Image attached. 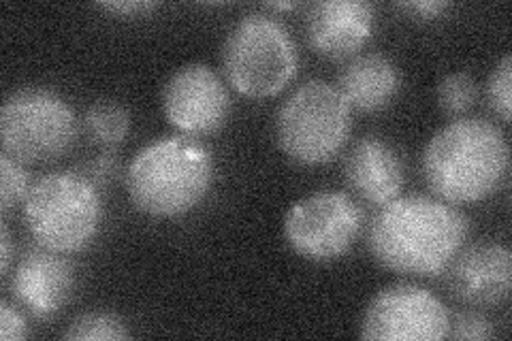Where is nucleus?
Returning a JSON list of instances; mask_svg holds the SVG:
<instances>
[{"label": "nucleus", "instance_id": "2", "mask_svg": "<svg viewBox=\"0 0 512 341\" xmlns=\"http://www.w3.org/2000/svg\"><path fill=\"white\" fill-rule=\"evenodd\" d=\"M510 150L498 126L480 118H461L429 139L423 177L444 203L468 205L489 199L506 180Z\"/></svg>", "mask_w": 512, "mask_h": 341}, {"label": "nucleus", "instance_id": "25", "mask_svg": "<svg viewBox=\"0 0 512 341\" xmlns=\"http://www.w3.org/2000/svg\"><path fill=\"white\" fill-rule=\"evenodd\" d=\"M11 261H13V243H11L9 226L3 220L0 222V271H3V275L9 273Z\"/></svg>", "mask_w": 512, "mask_h": 341}, {"label": "nucleus", "instance_id": "5", "mask_svg": "<svg viewBox=\"0 0 512 341\" xmlns=\"http://www.w3.org/2000/svg\"><path fill=\"white\" fill-rule=\"evenodd\" d=\"M297 45L286 26L267 13L239 20L222 47V73L248 99H269L295 79Z\"/></svg>", "mask_w": 512, "mask_h": 341}, {"label": "nucleus", "instance_id": "24", "mask_svg": "<svg viewBox=\"0 0 512 341\" xmlns=\"http://www.w3.org/2000/svg\"><path fill=\"white\" fill-rule=\"evenodd\" d=\"M158 5L156 3H148V0H120V3H101L99 9L109 11L114 15H122V18H141L150 11H154Z\"/></svg>", "mask_w": 512, "mask_h": 341}, {"label": "nucleus", "instance_id": "14", "mask_svg": "<svg viewBox=\"0 0 512 341\" xmlns=\"http://www.w3.org/2000/svg\"><path fill=\"white\" fill-rule=\"evenodd\" d=\"M346 182L361 201L384 207L402 194V158L380 137H363L346 158Z\"/></svg>", "mask_w": 512, "mask_h": 341}, {"label": "nucleus", "instance_id": "15", "mask_svg": "<svg viewBox=\"0 0 512 341\" xmlns=\"http://www.w3.org/2000/svg\"><path fill=\"white\" fill-rule=\"evenodd\" d=\"M338 88L350 109L374 113L389 107L402 88L397 64L378 52L350 58L338 75Z\"/></svg>", "mask_w": 512, "mask_h": 341}, {"label": "nucleus", "instance_id": "9", "mask_svg": "<svg viewBox=\"0 0 512 341\" xmlns=\"http://www.w3.org/2000/svg\"><path fill=\"white\" fill-rule=\"evenodd\" d=\"M451 314L421 286L393 284L370 301L361 322L367 341H438L448 337Z\"/></svg>", "mask_w": 512, "mask_h": 341}, {"label": "nucleus", "instance_id": "16", "mask_svg": "<svg viewBox=\"0 0 512 341\" xmlns=\"http://www.w3.org/2000/svg\"><path fill=\"white\" fill-rule=\"evenodd\" d=\"M84 126L92 141L101 145H116L122 143L128 131H131V113L118 101H94L86 109Z\"/></svg>", "mask_w": 512, "mask_h": 341}, {"label": "nucleus", "instance_id": "11", "mask_svg": "<svg viewBox=\"0 0 512 341\" xmlns=\"http://www.w3.org/2000/svg\"><path fill=\"white\" fill-rule=\"evenodd\" d=\"M374 7L365 0H320L308 9L306 37L329 60L355 58L374 32Z\"/></svg>", "mask_w": 512, "mask_h": 341}, {"label": "nucleus", "instance_id": "27", "mask_svg": "<svg viewBox=\"0 0 512 341\" xmlns=\"http://www.w3.org/2000/svg\"><path fill=\"white\" fill-rule=\"evenodd\" d=\"M269 7H271V9L284 11V9H295V7H299V3H269Z\"/></svg>", "mask_w": 512, "mask_h": 341}, {"label": "nucleus", "instance_id": "22", "mask_svg": "<svg viewBox=\"0 0 512 341\" xmlns=\"http://www.w3.org/2000/svg\"><path fill=\"white\" fill-rule=\"evenodd\" d=\"M28 337V324L24 316L9 301L0 303V339L22 341Z\"/></svg>", "mask_w": 512, "mask_h": 341}, {"label": "nucleus", "instance_id": "26", "mask_svg": "<svg viewBox=\"0 0 512 341\" xmlns=\"http://www.w3.org/2000/svg\"><path fill=\"white\" fill-rule=\"evenodd\" d=\"M114 169H116V158L111 156V154H105V156H101L99 160L94 162L92 171H90L86 177H88V180H92L94 184H99L101 180H103V182L109 180V177L114 175Z\"/></svg>", "mask_w": 512, "mask_h": 341}, {"label": "nucleus", "instance_id": "23", "mask_svg": "<svg viewBox=\"0 0 512 341\" xmlns=\"http://www.w3.org/2000/svg\"><path fill=\"white\" fill-rule=\"evenodd\" d=\"M399 9L414 15L419 20H438L442 15L451 9V3H444V0H414V3H399Z\"/></svg>", "mask_w": 512, "mask_h": 341}, {"label": "nucleus", "instance_id": "10", "mask_svg": "<svg viewBox=\"0 0 512 341\" xmlns=\"http://www.w3.org/2000/svg\"><path fill=\"white\" fill-rule=\"evenodd\" d=\"M231 96L220 75L201 62L175 71L163 90V113L186 137L220 131L229 118Z\"/></svg>", "mask_w": 512, "mask_h": 341}, {"label": "nucleus", "instance_id": "19", "mask_svg": "<svg viewBox=\"0 0 512 341\" xmlns=\"http://www.w3.org/2000/svg\"><path fill=\"white\" fill-rule=\"evenodd\" d=\"M30 177L20 160L9 154H0V211L7 216L9 211L26 201L30 192Z\"/></svg>", "mask_w": 512, "mask_h": 341}, {"label": "nucleus", "instance_id": "7", "mask_svg": "<svg viewBox=\"0 0 512 341\" xmlns=\"http://www.w3.org/2000/svg\"><path fill=\"white\" fill-rule=\"evenodd\" d=\"M3 152L20 162L41 165L67 154L77 141V118L60 94L22 88L7 96L0 111Z\"/></svg>", "mask_w": 512, "mask_h": 341}, {"label": "nucleus", "instance_id": "4", "mask_svg": "<svg viewBox=\"0 0 512 341\" xmlns=\"http://www.w3.org/2000/svg\"><path fill=\"white\" fill-rule=\"evenodd\" d=\"M99 186L82 173L45 175L24 201V222L39 248L75 254L88 248L101 229Z\"/></svg>", "mask_w": 512, "mask_h": 341}, {"label": "nucleus", "instance_id": "6", "mask_svg": "<svg viewBox=\"0 0 512 341\" xmlns=\"http://www.w3.org/2000/svg\"><path fill=\"white\" fill-rule=\"evenodd\" d=\"M352 131V109L342 92L312 79L282 103L276 135L282 152L299 165H325L338 156Z\"/></svg>", "mask_w": 512, "mask_h": 341}, {"label": "nucleus", "instance_id": "21", "mask_svg": "<svg viewBox=\"0 0 512 341\" xmlns=\"http://www.w3.org/2000/svg\"><path fill=\"white\" fill-rule=\"evenodd\" d=\"M448 337L459 341H487L493 337V327L483 314L461 312L448 324Z\"/></svg>", "mask_w": 512, "mask_h": 341}, {"label": "nucleus", "instance_id": "13", "mask_svg": "<svg viewBox=\"0 0 512 341\" xmlns=\"http://www.w3.org/2000/svg\"><path fill=\"white\" fill-rule=\"evenodd\" d=\"M75 288V271L67 258L52 250L26 252L15 267L9 290L35 318H52L69 303Z\"/></svg>", "mask_w": 512, "mask_h": 341}, {"label": "nucleus", "instance_id": "8", "mask_svg": "<svg viewBox=\"0 0 512 341\" xmlns=\"http://www.w3.org/2000/svg\"><path fill=\"white\" fill-rule=\"evenodd\" d=\"M361 224L355 199L340 190H320L288 209L284 239L306 261L331 263L355 246Z\"/></svg>", "mask_w": 512, "mask_h": 341}, {"label": "nucleus", "instance_id": "17", "mask_svg": "<svg viewBox=\"0 0 512 341\" xmlns=\"http://www.w3.org/2000/svg\"><path fill=\"white\" fill-rule=\"evenodd\" d=\"M62 337L69 341H120L131 339V331L114 314L90 312L77 316Z\"/></svg>", "mask_w": 512, "mask_h": 341}, {"label": "nucleus", "instance_id": "20", "mask_svg": "<svg viewBox=\"0 0 512 341\" xmlns=\"http://www.w3.org/2000/svg\"><path fill=\"white\" fill-rule=\"evenodd\" d=\"M487 96L491 109L508 124L512 118V58L508 54L493 69L487 84Z\"/></svg>", "mask_w": 512, "mask_h": 341}, {"label": "nucleus", "instance_id": "12", "mask_svg": "<svg viewBox=\"0 0 512 341\" xmlns=\"http://www.w3.org/2000/svg\"><path fill=\"white\" fill-rule=\"evenodd\" d=\"M446 271L448 288L461 303L493 307L510 297L512 254L502 243L483 241L459 250Z\"/></svg>", "mask_w": 512, "mask_h": 341}, {"label": "nucleus", "instance_id": "1", "mask_svg": "<svg viewBox=\"0 0 512 341\" xmlns=\"http://www.w3.org/2000/svg\"><path fill=\"white\" fill-rule=\"evenodd\" d=\"M468 231V218L457 207L425 194H410L380 207L367 246L389 271L436 278L459 254Z\"/></svg>", "mask_w": 512, "mask_h": 341}, {"label": "nucleus", "instance_id": "3", "mask_svg": "<svg viewBox=\"0 0 512 341\" xmlns=\"http://www.w3.org/2000/svg\"><path fill=\"white\" fill-rule=\"evenodd\" d=\"M214 182V158L195 137H163L141 148L126 171L133 205L154 218L195 209Z\"/></svg>", "mask_w": 512, "mask_h": 341}, {"label": "nucleus", "instance_id": "18", "mask_svg": "<svg viewBox=\"0 0 512 341\" xmlns=\"http://www.w3.org/2000/svg\"><path fill=\"white\" fill-rule=\"evenodd\" d=\"M438 107L451 118H461L478 101V84L470 73H451L440 79L438 84Z\"/></svg>", "mask_w": 512, "mask_h": 341}]
</instances>
